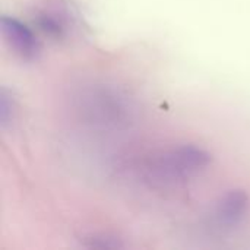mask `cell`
Segmentation results:
<instances>
[{"label":"cell","mask_w":250,"mask_h":250,"mask_svg":"<svg viewBox=\"0 0 250 250\" xmlns=\"http://www.w3.org/2000/svg\"><path fill=\"white\" fill-rule=\"evenodd\" d=\"M0 29L6 44L23 60H34L40 53V44L32 31L21 21L9 16L0 19Z\"/></svg>","instance_id":"obj_3"},{"label":"cell","mask_w":250,"mask_h":250,"mask_svg":"<svg viewBox=\"0 0 250 250\" xmlns=\"http://www.w3.org/2000/svg\"><path fill=\"white\" fill-rule=\"evenodd\" d=\"M37 22L40 28L53 37H62L69 29L67 13L59 6H45L37 15Z\"/></svg>","instance_id":"obj_4"},{"label":"cell","mask_w":250,"mask_h":250,"mask_svg":"<svg viewBox=\"0 0 250 250\" xmlns=\"http://www.w3.org/2000/svg\"><path fill=\"white\" fill-rule=\"evenodd\" d=\"M211 161L212 155L207 149L186 144L161 151L151 157L144 167V174L152 185L174 186L186 183L205 171Z\"/></svg>","instance_id":"obj_1"},{"label":"cell","mask_w":250,"mask_h":250,"mask_svg":"<svg viewBox=\"0 0 250 250\" xmlns=\"http://www.w3.org/2000/svg\"><path fill=\"white\" fill-rule=\"evenodd\" d=\"M13 113H15L13 98L4 88H1L0 91V126L1 127H6L12 122Z\"/></svg>","instance_id":"obj_5"},{"label":"cell","mask_w":250,"mask_h":250,"mask_svg":"<svg viewBox=\"0 0 250 250\" xmlns=\"http://www.w3.org/2000/svg\"><path fill=\"white\" fill-rule=\"evenodd\" d=\"M250 208L249 195L242 189H234L223 195L214 208V223L220 230L231 231L248 217Z\"/></svg>","instance_id":"obj_2"}]
</instances>
